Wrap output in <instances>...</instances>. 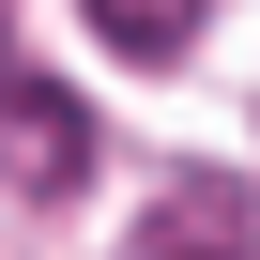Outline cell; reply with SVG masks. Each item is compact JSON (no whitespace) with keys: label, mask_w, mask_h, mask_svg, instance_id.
Wrapping results in <instances>:
<instances>
[{"label":"cell","mask_w":260,"mask_h":260,"mask_svg":"<svg viewBox=\"0 0 260 260\" xmlns=\"http://www.w3.org/2000/svg\"><path fill=\"white\" fill-rule=\"evenodd\" d=\"M0 153H16V184H31V199H61V184L92 169L77 92H61V77H31V61H0Z\"/></svg>","instance_id":"cell-1"},{"label":"cell","mask_w":260,"mask_h":260,"mask_svg":"<svg viewBox=\"0 0 260 260\" xmlns=\"http://www.w3.org/2000/svg\"><path fill=\"white\" fill-rule=\"evenodd\" d=\"M153 260H245V184H214V169H199V184L169 199V230H153Z\"/></svg>","instance_id":"cell-2"},{"label":"cell","mask_w":260,"mask_h":260,"mask_svg":"<svg viewBox=\"0 0 260 260\" xmlns=\"http://www.w3.org/2000/svg\"><path fill=\"white\" fill-rule=\"evenodd\" d=\"M199 16H214V0H92V31H107L122 61H184V46H199Z\"/></svg>","instance_id":"cell-3"}]
</instances>
